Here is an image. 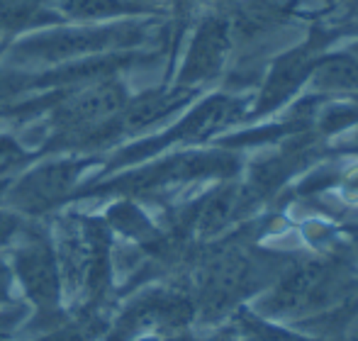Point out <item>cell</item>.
I'll return each mask as SVG.
<instances>
[{
	"label": "cell",
	"mask_w": 358,
	"mask_h": 341,
	"mask_svg": "<svg viewBox=\"0 0 358 341\" xmlns=\"http://www.w3.org/2000/svg\"><path fill=\"white\" fill-rule=\"evenodd\" d=\"M329 47V39L324 32H312L307 39L283 49L271 64L264 68V81H261L259 98H256V115L271 113V110L285 105L315 71L320 57Z\"/></svg>",
	"instance_id": "cell-2"
},
{
	"label": "cell",
	"mask_w": 358,
	"mask_h": 341,
	"mask_svg": "<svg viewBox=\"0 0 358 341\" xmlns=\"http://www.w3.org/2000/svg\"><path fill=\"white\" fill-rule=\"evenodd\" d=\"M129 103L127 90L120 81H103L64 100L57 110L59 137L73 144H95L98 134L108 122H113Z\"/></svg>",
	"instance_id": "cell-1"
},
{
	"label": "cell",
	"mask_w": 358,
	"mask_h": 341,
	"mask_svg": "<svg viewBox=\"0 0 358 341\" xmlns=\"http://www.w3.org/2000/svg\"><path fill=\"white\" fill-rule=\"evenodd\" d=\"M339 8L346 15H356L358 13V0H339Z\"/></svg>",
	"instance_id": "cell-13"
},
{
	"label": "cell",
	"mask_w": 358,
	"mask_h": 341,
	"mask_svg": "<svg viewBox=\"0 0 358 341\" xmlns=\"http://www.w3.org/2000/svg\"><path fill=\"white\" fill-rule=\"evenodd\" d=\"M49 5H57L59 13L78 20L120 17V15L144 10V5L134 3V0H49Z\"/></svg>",
	"instance_id": "cell-8"
},
{
	"label": "cell",
	"mask_w": 358,
	"mask_h": 341,
	"mask_svg": "<svg viewBox=\"0 0 358 341\" xmlns=\"http://www.w3.org/2000/svg\"><path fill=\"white\" fill-rule=\"evenodd\" d=\"M10 283H13V273L8 266L0 261V305L10 300Z\"/></svg>",
	"instance_id": "cell-12"
},
{
	"label": "cell",
	"mask_w": 358,
	"mask_h": 341,
	"mask_svg": "<svg viewBox=\"0 0 358 341\" xmlns=\"http://www.w3.org/2000/svg\"><path fill=\"white\" fill-rule=\"evenodd\" d=\"M83 164L57 161L27 173L13 190V203L24 212H44L73 188Z\"/></svg>",
	"instance_id": "cell-5"
},
{
	"label": "cell",
	"mask_w": 358,
	"mask_h": 341,
	"mask_svg": "<svg viewBox=\"0 0 358 341\" xmlns=\"http://www.w3.org/2000/svg\"><path fill=\"white\" fill-rule=\"evenodd\" d=\"M20 229V222L15 215H0V244H8Z\"/></svg>",
	"instance_id": "cell-10"
},
{
	"label": "cell",
	"mask_w": 358,
	"mask_h": 341,
	"mask_svg": "<svg viewBox=\"0 0 358 341\" xmlns=\"http://www.w3.org/2000/svg\"><path fill=\"white\" fill-rule=\"evenodd\" d=\"M349 52H354L356 57H358V42H354V44H351V47H349Z\"/></svg>",
	"instance_id": "cell-14"
},
{
	"label": "cell",
	"mask_w": 358,
	"mask_h": 341,
	"mask_svg": "<svg viewBox=\"0 0 358 341\" xmlns=\"http://www.w3.org/2000/svg\"><path fill=\"white\" fill-rule=\"evenodd\" d=\"M310 85L324 95L358 93V57L349 49L324 52L310 76Z\"/></svg>",
	"instance_id": "cell-7"
},
{
	"label": "cell",
	"mask_w": 358,
	"mask_h": 341,
	"mask_svg": "<svg viewBox=\"0 0 358 341\" xmlns=\"http://www.w3.org/2000/svg\"><path fill=\"white\" fill-rule=\"evenodd\" d=\"M15 270L20 275L27 298L39 307V314L52 317L62 303V273L57 252L44 239L27 242L15 256Z\"/></svg>",
	"instance_id": "cell-4"
},
{
	"label": "cell",
	"mask_w": 358,
	"mask_h": 341,
	"mask_svg": "<svg viewBox=\"0 0 358 341\" xmlns=\"http://www.w3.org/2000/svg\"><path fill=\"white\" fill-rule=\"evenodd\" d=\"M22 88H24V81L20 76H0V100L13 98V95Z\"/></svg>",
	"instance_id": "cell-11"
},
{
	"label": "cell",
	"mask_w": 358,
	"mask_h": 341,
	"mask_svg": "<svg viewBox=\"0 0 358 341\" xmlns=\"http://www.w3.org/2000/svg\"><path fill=\"white\" fill-rule=\"evenodd\" d=\"M127 32V27L122 29H69V32L59 34H44V37H34L29 42L20 44V54L27 57H47V59H62V57H73L80 52H93L98 47H105L108 42H115Z\"/></svg>",
	"instance_id": "cell-6"
},
{
	"label": "cell",
	"mask_w": 358,
	"mask_h": 341,
	"mask_svg": "<svg viewBox=\"0 0 358 341\" xmlns=\"http://www.w3.org/2000/svg\"><path fill=\"white\" fill-rule=\"evenodd\" d=\"M49 0H0V34L17 32L37 20L49 17Z\"/></svg>",
	"instance_id": "cell-9"
},
{
	"label": "cell",
	"mask_w": 358,
	"mask_h": 341,
	"mask_svg": "<svg viewBox=\"0 0 358 341\" xmlns=\"http://www.w3.org/2000/svg\"><path fill=\"white\" fill-rule=\"evenodd\" d=\"M234 32H231L229 10H213L200 17L193 39L185 52V61L178 73V85L195 90L200 83L215 81L234 54Z\"/></svg>",
	"instance_id": "cell-3"
}]
</instances>
